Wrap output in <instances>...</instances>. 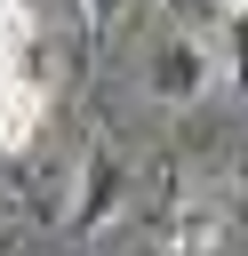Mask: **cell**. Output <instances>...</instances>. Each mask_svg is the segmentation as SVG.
<instances>
[{
	"mask_svg": "<svg viewBox=\"0 0 248 256\" xmlns=\"http://www.w3.org/2000/svg\"><path fill=\"white\" fill-rule=\"evenodd\" d=\"M144 88L160 96V104H200L208 88H216V40H200V32H168V40H152V56H144Z\"/></svg>",
	"mask_w": 248,
	"mask_h": 256,
	"instance_id": "obj_1",
	"label": "cell"
},
{
	"mask_svg": "<svg viewBox=\"0 0 248 256\" xmlns=\"http://www.w3.org/2000/svg\"><path fill=\"white\" fill-rule=\"evenodd\" d=\"M120 208H128V160L96 144V152L80 160V176H72V208H64V232H72V240H88V232H104Z\"/></svg>",
	"mask_w": 248,
	"mask_h": 256,
	"instance_id": "obj_2",
	"label": "cell"
},
{
	"mask_svg": "<svg viewBox=\"0 0 248 256\" xmlns=\"http://www.w3.org/2000/svg\"><path fill=\"white\" fill-rule=\"evenodd\" d=\"M0 80H48V24L32 0H0Z\"/></svg>",
	"mask_w": 248,
	"mask_h": 256,
	"instance_id": "obj_3",
	"label": "cell"
},
{
	"mask_svg": "<svg viewBox=\"0 0 248 256\" xmlns=\"http://www.w3.org/2000/svg\"><path fill=\"white\" fill-rule=\"evenodd\" d=\"M224 232H232V208L208 200V192H184L160 224V248L168 256H208V248H224Z\"/></svg>",
	"mask_w": 248,
	"mask_h": 256,
	"instance_id": "obj_4",
	"label": "cell"
},
{
	"mask_svg": "<svg viewBox=\"0 0 248 256\" xmlns=\"http://www.w3.org/2000/svg\"><path fill=\"white\" fill-rule=\"evenodd\" d=\"M48 128V80H0V152H32Z\"/></svg>",
	"mask_w": 248,
	"mask_h": 256,
	"instance_id": "obj_5",
	"label": "cell"
},
{
	"mask_svg": "<svg viewBox=\"0 0 248 256\" xmlns=\"http://www.w3.org/2000/svg\"><path fill=\"white\" fill-rule=\"evenodd\" d=\"M216 80L248 96V0H216Z\"/></svg>",
	"mask_w": 248,
	"mask_h": 256,
	"instance_id": "obj_6",
	"label": "cell"
},
{
	"mask_svg": "<svg viewBox=\"0 0 248 256\" xmlns=\"http://www.w3.org/2000/svg\"><path fill=\"white\" fill-rule=\"evenodd\" d=\"M80 16H88V32H112L128 16V0H80Z\"/></svg>",
	"mask_w": 248,
	"mask_h": 256,
	"instance_id": "obj_7",
	"label": "cell"
}]
</instances>
